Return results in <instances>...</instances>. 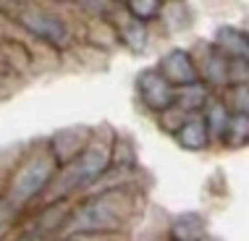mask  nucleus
Listing matches in <instances>:
<instances>
[{"mask_svg": "<svg viewBox=\"0 0 249 241\" xmlns=\"http://www.w3.org/2000/svg\"><path fill=\"white\" fill-rule=\"evenodd\" d=\"M134 218V194L129 189H107L87 197L69 212L60 236H105L118 233Z\"/></svg>", "mask_w": 249, "mask_h": 241, "instance_id": "f257e3e1", "label": "nucleus"}, {"mask_svg": "<svg viewBox=\"0 0 249 241\" xmlns=\"http://www.w3.org/2000/svg\"><path fill=\"white\" fill-rule=\"evenodd\" d=\"M110 165H113V144L100 137H92L84 150L79 152V157H73L63 168H58V176L48 189V202H60L73 191H84L89 186H95L97 181L107 176Z\"/></svg>", "mask_w": 249, "mask_h": 241, "instance_id": "f03ea898", "label": "nucleus"}, {"mask_svg": "<svg viewBox=\"0 0 249 241\" xmlns=\"http://www.w3.org/2000/svg\"><path fill=\"white\" fill-rule=\"evenodd\" d=\"M60 165L55 163L50 150H37L32 155H26L18 168L11 173L8 186H5L3 197L11 205H16L18 210H24L26 205H32L35 199H39L42 194H48L50 184L55 181Z\"/></svg>", "mask_w": 249, "mask_h": 241, "instance_id": "7ed1b4c3", "label": "nucleus"}, {"mask_svg": "<svg viewBox=\"0 0 249 241\" xmlns=\"http://www.w3.org/2000/svg\"><path fill=\"white\" fill-rule=\"evenodd\" d=\"M18 24L29 32L32 37H37L39 42L50 45L55 50H63L71 42V26L66 18H60L58 13L48 8H24L18 13Z\"/></svg>", "mask_w": 249, "mask_h": 241, "instance_id": "20e7f679", "label": "nucleus"}, {"mask_svg": "<svg viewBox=\"0 0 249 241\" xmlns=\"http://www.w3.org/2000/svg\"><path fill=\"white\" fill-rule=\"evenodd\" d=\"M137 95L142 105L155 116H163L176 105L178 89L173 86L158 69H147L137 76Z\"/></svg>", "mask_w": 249, "mask_h": 241, "instance_id": "39448f33", "label": "nucleus"}, {"mask_svg": "<svg viewBox=\"0 0 249 241\" xmlns=\"http://www.w3.org/2000/svg\"><path fill=\"white\" fill-rule=\"evenodd\" d=\"M158 71L171 82L176 89H184V86H192V84H199V66L194 55L184 48H173L168 50L163 58H160V66Z\"/></svg>", "mask_w": 249, "mask_h": 241, "instance_id": "423d86ee", "label": "nucleus"}, {"mask_svg": "<svg viewBox=\"0 0 249 241\" xmlns=\"http://www.w3.org/2000/svg\"><path fill=\"white\" fill-rule=\"evenodd\" d=\"M89 134H87V129H66V131H58L55 137L50 139V147L48 150L53 152V157H55L58 165H69L73 157H79V152L87 147V142H89Z\"/></svg>", "mask_w": 249, "mask_h": 241, "instance_id": "0eeeda50", "label": "nucleus"}, {"mask_svg": "<svg viewBox=\"0 0 249 241\" xmlns=\"http://www.w3.org/2000/svg\"><path fill=\"white\" fill-rule=\"evenodd\" d=\"M199 79H205L213 89H228L231 82H228V55L220 52L215 45L205 50V60L199 63Z\"/></svg>", "mask_w": 249, "mask_h": 241, "instance_id": "6e6552de", "label": "nucleus"}, {"mask_svg": "<svg viewBox=\"0 0 249 241\" xmlns=\"http://www.w3.org/2000/svg\"><path fill=\"white\" fill-rule=\"evenodd\" d=\"M176 137L178 147H184V150L189 152H202L207 150L213 142H210V134H207V126H205V118H202V113L197 116H189L184 120V123L178 126V131L173 134Z\"/></svg>", "mask_w": 249, "mask_h": 241, "instance_id": "1a4fd4ad", "label": "nucleus"}, {"mask_svg": "<svg viewBox=\"0 0 249 241\" xmlns=\"http://www.w3.org/2000/svg\"><path fill=\"white\" fill-rule=\"evenodd\" d=\"M213 45L220 52H226L228 58H239V60H249V32L239 29V26H220L215 32Z\"/></svg>", "mask_w": 249, "mask_h": 241, "instance_id": "9d476101", "label": "nucleus"}, {"mask_svg": "<svg viewBox=\"0 0 249 241\" xmlns=\"http://www.w3.org/2000/svg\"><path fill=\"white\" fill-rule=\"evenodd\" d=\"M202 118H205L210 142H223L228 118H231V110H228L226 100L220 95H210V97H207V103H205V108H202Z\"/></svg>", "mask_w": 249, "mask_h": 241, "instance_id": "9b49d317", "label": "nucleus"}, {"mask_svg": "<svg viewBox=\"0 0 249 241\" xmlns=\"http://www.w3.org/2000/svg\"><path fill=\"white\" fill-rule=\"evenodd\" d=\"M202 233H205V220L197 212H189L173 220L171 241H202Z\"/></svg>", "mask_w": 249, "mask_h": 241, "instance_id": "f8f14e48", "label": "nucleus"}, {"mask_svg": "<svg viewBox=\"0 0 249 241\" xmlns=\"http://www.w3.org/2000/svg\"><path fill=\"white\" fill-rule=\"evenodd\" d=\"M223 147H231V150H241V147L249 144V116L244 113H231L223 134Z\"/></svg>", "mask_w": 249, "mask_h": 241, "instance_id": "ddd939ff", "label": "nucleus"}, {"mask_svg": "<svg viewBox=\"0 0 249 241\" xmlns=\"http://www.w3.org/2000/svg\"><path fill=\"white\" fill-rule=\"evenodd\" d=\"M163 8H165L163 0H129V3H126V11H129L131 18L139 24H147V21H152V18H158L160 13H163Z\"/></svg>", "mask_w": 249, "mask_h": 241, "instance_id": "4468645a", "label": "nucleus"}, {"mask_svg": "<svg viewBox=\"0 0 249 241\" xmlns=\"http://www.w3.org/2000/svg\"><path fill=\"white\" fill-rule=\"evenodd\" d=\"M223 100H226V105H228L231 113H244V116H249V84L228 86Z\"/></svg>", "mask_w": 249, "mask_h": 241, "instance_id": "2eb2a0df", "label": "nucleus"}, {"mask_svg": "<svg viewBox=\"0 0 249 241\" xmlns=\"http://www.w3.org/2000/svg\"><path fill=\"white\" fill-rule=\"evenodd\" d=\"M124 39L126 45H131L134 50H142L144 42H147V26L139 24V21H129L124 29Z\"/></svg>", "mask_w": 249, "mask_h": 241, "instance_id": "dca6fc26", "label": "nucleus"}, {"mask_svg": "<svg viewBox=\"0 0 249 241\" xmlns=\"http://www.w3.org/2000/svg\"><path fill=\"white\" fill-rule=\"evenodd\" d=\"M16 218H18V207L11 205L5 197H0V239L16 225Z\"/></svg>", "mask_w": 249, "mask_h": 241, "instance_id": "f3484780", "label": "nucleus"}, {"mask_svg": "<svg viewBox=\"0 0 249 241\" xmlns=\"http://www.w3.org/2000/svg\"><path fill=\"white\" fill-rule=\"evenodd\" d=\"M18 241H45L42 233H26V236H21Z\"/></svg>", "mask_w": 249, "mask_h": 241, "instance_id": "a211bd4d", "label": "nucleus"}, {"mask_svg": "<svg viewBox=\"0 0 249 241\" xmlns=\"http://www.w3.org/2000/svg\"><path fill=\"white\" fill-rule=\"evenodd\" d=\"M55 241H82V236H60Z\"/></svg>", "mask_w": 249, "mask_h": 241, "instance_id": "6ab92c4d", "label": "nucleus"}]
</instances>
